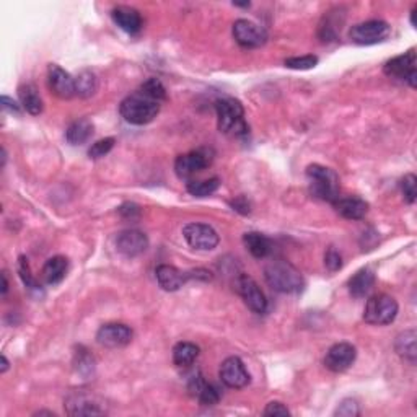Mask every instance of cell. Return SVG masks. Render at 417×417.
Listing matches in <instances>:
<instances>
[{
	"mask_svg": "<svg viewBox=\"0 0 417 417\" xmlns=\"http://www.w3.org/2000/svg\"><path fill=\"white\" fill-rule=\"evenodd\" d=\"M336 212L348 220H360L368 212V204L360 198L337 199L334 203Z\"/></svg>",
	"mask_w": 417,
	"mask_h": 417,
	"instance_id": "21",
	"label": "cell"
},
{
	"mask_svg": "<svg viewBox=\"0 0 417 417\" xmlns=\"http://www.w3.org/2000/svg\"><path fill=\"white\" fill-rule=\"evenodd\" d=\"M114 142H116V140L112 137H106V139L98 140V142L93 144L90 147V150H88V157L93 158V160H98V158L106 157L108 153H110L112 150V147H114Z\"/></svg>",
	"mask_w": 417,
	"mask_h": 417,
	"instance_id": "33",
	"label": "cell"
},
{
	"mask_svg": "<svg viewBox=\"0 0 417 417\" xmlns=\"http://www.w3.org/2000/svg\"><path fill=\"white\" fill-rule=\"evenodd\" d=\"M359 414H360L359 402L352 400V398H348V400L341 401V405L337 406V409L334 411V416H341V417H355Z\"/></svg>",
	"mask_w": 417,
	"mask_h": 417,
	"instance_id": "37",
	"label": "cell"
},
{
	"mask_svg": "<svg viewBox=\"0 0 417 417\" xmlns=\"http://www.w3.org/2000/svg\"><path fill=\"white\" fill-rule=\"evenodd\" d=\"M155 278L158 285L167 292H176L180 290L182 285L186 284V280L189 279V274L182 273L175 266L170 264H160L155 269Z\"/></svg>",
	"mask_w": 417,
	"mask_h": 417,
	"instance_id": "18",
	"label": "cell"
},
{
	"mask_svg": "<svg viewBox=\"0 0 417 417\" xmlns=\"http://www.w3.org/2000/svg\"><path fill=\"white\" fill-rule=\"evenodd\" d=\"M262 414L264 416H290V411L287 409V406H285L284 402L273 401L266 406V409Z\"/></svg>",
	"mask_w": 417,
	"mask_h": 417,
	"instance_id": "39",
	"label": "cell"
},
{
	"mask_svg": "<svg viewBox=\"0 0 417 417\" xmlns=\"http://www.w3.org/2000/svg\"><path fill=\"white\" fill-rule=\"evenodd\" d=\"M398 310H400L398 302L390 295H373V297L367 300V305H365L364 310V320L368 325L385 326L396 320Z\"/></svg>",
	"mask_w": 417,
	"mask_h": 417,
	"instance_id": "5",
	"label": "cell"
},
{
	"mask_svg": "<svg viewBox=\"0 0 417 417\" xmlns=\"http://www.w3.org/2000/svg\"><path fill=\"white\" fill-rule=\"evenodd\" d=\"M69 269V261L64 256H54L51 259L46 261L43 266V279L46 284L49 285H58L62 282L67 275Z\"/></svg>",
	"mask_w": 417,
	"mask_h": 417,
	"instance_id": "23",
	"label": "cell"
},
{
	"mask_svg": "<svg viewBox=\"0 0 417 417\" xmlns=\"http://www.w3.org/2000/svg\"><path fill=\"white\" fill-rule=\"evenodd\" d=\"M8 365H10V364H8L7 357H6V355H2V368H0V372H2V373H6L7 370H8Z\"/></svg>",
	"mask_w": 417,
	"mask_h": 417,
	"instance_id": "44",
	"label": "cell"
},
{
	"mask_svg": "<svg viewBox=\"0 0 417 417\" xmlns=\"http://www.w3.org/2000/svg\"><path fill=\"white\" fill-rule=\"evenodd\" d=\"M134 332L128 325L123 323H108L103 325L96 332V341L105 348H124L133 341Z\"/></svg>",
	"mask_w": 417,
	"mask_h": 417,
	"instance_id": "13",
	"label": "cell"
},
{
	"mask_svg": "<svg viewBox=\"0 0 417 417\" xmlns=\"http://www.w3.org/2000/svg\"><path fill=\"white\" fill-rule=\"evenodd\" d=\"M93 124L90 119H77L65 130V139L72 145H83L92 139Z\"/></svg>",
	"mask_w": 417,
	"mask_h": 417,
	"instance_id": "24",
	"label": "cell"
},
{
	"mask_svg": "<svg viewBox=\"0 0 417 417\" xmlns=\"http://www.w3.org/2000/svg\"><path fill=\"white\" fill-rule=\"evenodd\" d=\"M2 280H3V284H2V295H6V293H7V290H8V280H7V273H3V274H2Z\"/></svg>",
	"mask_w": 417,
	"mask_h": 417,
	"instance_id": "43",
	"label": "cell"
},
{
	"mask_svg": "<svg viewBox=\"0 0 417 417\" xmlns=\"http://www.w3.org/2000/svg\"><path fill=\"white\" fill-rule=\"evenodd\" d=\"M187 193L196 196V198H207V196L214 194L215 191L220 187L219 178H210V180L204 181H191L187 182Z\"/></svg>",
	"mask_w": 417,
	"mask_h": 417,
	"instance_id": "30",
	"label": "cell"
},
{
	"mask_svg": "<svg viewBox=\"0 0 417 417\" xmlns=\"http://www.w3.org/2000/svg\"><path fill=\"white\" fill-rule=\"evenodd\" d=\"M199 357V348L193 343H178L173 349V362L176 367H189Z\"/></svg>",
	"mask_w": 417,
	"mask_h": 417,
	"instance_id": "28",
	"label": "cell"
},
{
	"mask_svg": "<svg viewBox=\"0 0 417 417\" xmlns=\"http://www.w3.org/2000/svg\"><path fill=\"white\" fill-rule=\"evenodd\" d=\"M237 290L251 312L262 315V313H266V310H268V300H266L264 292H262L259 285L256 284V280L250 278V275L241 274L237 279Z\"/></svg>",
	"mask_w": 417,
	"mask_h": 417,
	"instance_id": "11",
	"label": "cell"
},
{
	"mask_svg": "<svg viewBox=\"0 0 417 417\" xmlns=\"http://www.w3.org/2000/svg\"><path fill=\"white\" fill-rule=\"evenodd\" d=\"M215 110H217V126L220 133L232 135V137H243L248 134L245 110L240 101L235 98H222L215 103Z\"/></svg>",
	"mask_w": 417,
	"mask_h": 417,
	"instance_id": "3",
	"label": "cell"
},
{
	"mask_svg": "<svg viewBox=\"0 0 417 417\" xmlns=\"http://www.w3.org/2000/svg\"><path fill=\"white\" fill-rule=\"evenodd\" d=\"M48 85L56 96L62 100H70L77 95L75 90V78L69 72H65L59 65L51 64L48 67Z\"/></svg>",
	"mask_w": 417,
	"mask_h": 417,
	"instance_id": "15",
	"label": "cell"
},
{
	"mask_svg": "<svg viewBox=\"0 0 417 417\" xmlns=\"http://www.w3.org/2000/svg\"><path fill=\"white\" fill-rule=\"evenodd\" d=\"M285 67L289 69H293V70H308V69H313L316 67L318 64V58L316 56H300V58H290V59H285Z\"/></svg>",
	"mask_w": 417,
	"mask_h": 417,
	"instance_id": "34",
	"label": "cell"
},
{
	"mask_svg": "<svg viewBox=\"0 0 417 417\" xmlns=\"http://www.w3.org/2000/svg\"><path fill=\"white\" fill-rule=\"evenodd\" d=\"M232 207L237 210V212L240 214H248L250 212V204H248V201L245 198H238L232 203Z\"/></svg>",
	"mask_w": 417,
	"mask_h": 417,
	"instance_id": "41",
	"label": "cell"
},
{
	"mask_svg": "<svg viewBox=\"0 0 417 417\" xmlns=\"http://www.w3.org/2000/svg\"><path fill=\"white\" fill-rule=\"evenodd\" d=\"M243 243H245L246 250L250 251L253 256L257 257V259L266 257L271 253L269 238L262 235V233H257V232L245 233V237H243Z\"/></svg>",
	"mask_w": 417,
	"mask_h": 417,
	"instance_id": "27",
	"label": "cell"
},
{
	"mask_svg": "<svg viewBox=\"0 0 417 417\" xmlns=\"http://www.w3.org/2000/svg\"><path fill=\"white\" fill-rule=\"evenodd\" d=\"M264 278L275 292L297 293L303 289V278L300 271L284 259L271 261L264 268Z\"/></svg>",
	"mask_w": 417,
	"mask_h": 417,
	"instance_id": "2",
	"label": "cell"
},
{
	"mask_svg": "<svg viewBox=\"0 0 417 417\" xmlns=\"http://www.w3.org/2000/svg\"><path fill=\"white\" fill-rule=\"evenodd\" d=\"M75 368H77V373L83 375V377H90L95 370V360L85 348H78L77 352H75Z\"/></svg>",
	"mask_w": 417,
	"mask_h": 417,
	"instance_id": "31",
	"label": "cell"
},
{
	"mask_svg": "<svg viewBox=\"0 0 417 417\" xmlns=\"http://www.w3.org/2000/svg\"><path fill=\"white\" fill-rule=\"evenodd\" d=\"M116 248L126 257H135L148 248V238L139 230H124L116 238Z\"/></svg>",
	"mask_w": 417,
	"mask_h": 417,
	"instance_id": "17",
	"label": "cell"
},
{
	"mask_svg": "<svg viewBox=\"0 0 417 417\" xmlns=\"http://www.w3.org/2000/svg\"><path fill=\"white\" fill-rule=\"evenodd\" d=\"M182 237L187 245L199 251H212L220 241L219 233L205 223H187L182 228Z\"/></svg>",
	"mask_w": 417,
	"mask_h": 417,
	"instance_id": "9",
	"label": "cell"
},
{
	"mask_svg": "<svg viewBox=\"0 0 417 417\" xmlns=\"http://www.w3.org/2000/svg\"><path fill=\"white\" fill-rule=\"evenodd\" d=\"M220 380L225 386L241 390L250 383V373L240 357H228L220 365Z\"/></svg>",
	"mask_w": 417,
	"mask_h": 417,
	"instance_id": "12",
	"label": "cell"
},
{
	"mask_svg": "<svg viewBox=\"0 0 417 417\" xmlns=\"http://www.w3.org/2000/svg\"><path fill=\"white\" fill-rule=\"evenodd\" d=\"M416 13H417V10L414 8V10L411 12V23H412V26L416 28Z\"/></svg>",
	"mask_w": 417,
	"mask_h": 417,
	"instance_id": "45",
	"label": "cell"
},
{
	"mask_svg": "<svg viewBox=\"0 0 417 417\" xmlns=\"http://www.w3.org/2000/svg\"><path fill=\"white\" fill-rule=\"evenodd\" d=\"M189 391L203 406H214L220 401V391L204 380L201 373H196L189 380Z\"/></svg>",
	"mask_w": 417,
	"mask_h": 417,
	"instance_id": "19",
	"label": "cell"
},
{
	"mask_svg": "<svg viewBox=\"0 0 417 417\" xmlns=\"http://www.w3.org/2000/svg\"><path fill=\"white\" fill-rule=\"evenodd\" d=\"M233 37L241 48L246 49H255L261 48L262 44L268 41V33L259 25L253 23L250 20H237L233 23Z\"/></svg>",
	"mask_w": 417,
	"mask_h": 417,
	"instance_id": "10",
	"label": "cell"
},
{
	"mask_svg": "<svg viewBox=\"0 0 417 417\" xmlns=\"http://www.w3.org/2000/svg\"><path fill=\"white\" fill-rule=\"evenodd\" d=\"M391 35V26L383 20H368L357 23L350 28V40L355 44L360 46H372L385 41Z\"/></svg>",
	"mask_w": 417,
	"mask_h": 417,
	"instance_id": "6",
	"label": "cell"
},
{
	"mask_svg": "<svg viewBox=\"0 0 417 417\" xmlns=\"http://www.w3.org/2000/svg\"><path fill=\"white\" fill-rule=\"evenodd\" d=\"M325 264L331 273H336V271L343 268V257H341V255L334 250V248H330L325 256Z\"/></svg>",
	"mask_w": 417,
	"mask_h": 417,
	"instance_id": "38",
	"label": "cell"
},
{
	"mask_svg": "<svg viewBox=\"0 0 417 417\" xmlns=\"http://www.w3.org/2000/svg\"><path fill=\"white\" fill-rule=\"evenodd\" d=\"M416 339H417V334L414 330L402 331L401 334H398L396 337V343H395L396 352L409 364H416V359H417Z\"/></svg>",
	"mask_w": 417,
	"mask_h": 417,
	"instance_id": "25",
	"label": "cell"
},
{
	"mask_svg": "<svg viewBox=\"0 0 417 417\" xmlns=\"http://www.w3.org/2000/svg\"><path fill=\"white\" fill-rule=\"evenodd\" d=\"M111 17L116 25L123 31L129 33V35H137L144 26L142 17H140V13L133 7H116L114 10L111 12Z\"/></svg>",
	"mask_w": 417,
	"mask_h": 417,
	"instance_id": "20",
	"label": "cell"
},
{
	"mask_svg": "<svg viewBox=\"0 0 417 417\" xmlns=\"http://www.w3.org/2000/svg\"><path fill=\"white\" fill-rule=\"evenodd\" d=\"M96 88L98 80L95 74L90 72V70H83V72L75 78V90H77V95L80 98H88L95 95Z\"/></svg>",
	"mask_w": 417,
	"mask_h": 417,
	"instance_id": "29",
	"label": "cell"
},
{
	"mask_svg": "<svg viewBox=\"0 0 417 417\" xmlns=\"http://www.w3.org/2000/svg\"><path fill=\"white\" fill-rule=\"evenodd\" d=\"M2 108H3V110H8V111L15 112V114H18V112H20V106H18L17 103L13 101L12 98H8V96H2Z\"/></svg>",
	"mask_w": 417,
	"mask_h": 417,
	"instance_id": "42",
	"label": "cell"
},
{
	"mask_svg": "<svg viewBox=\"0 0 417 417\" xmlns=\"http://www.w3.org/2000/svg\"><path fill=\"white\" fill-rule=\"evenodd\" d=\"M160 106L162 101L155 100L139 88L137 92H134L133 95L121 101L119 112L129 124L145 126L157 118V114L160 112Z\"/></svg>",
	"mask_w": 417,
	"mask_h": 417,
	"instance_id": "1",
	"label": "cell"
},
{
	"mask_svg": "<svg viewBox=\"0 0 417 417\" xmlns=\"http://www.w3.org/2000/svg\"><path fill=\"white\" fill-rule=\"evenodd\" d=\"M65 411L69 416H101L105 409L100 402L87 393H72L65 400Z\"/></svg>",
	"mask_w": 417,
	"mask_h": 417,
	"instance_id": "16",
	"label": "cell"
},
{
	"mask_svg": "<svg viewBox=\"0 0 417 417\" xmlns=\"http://www.w3.org/2000/svg\"><path fill=\"white\" fill-rule=\"evenodd\" d=\"M18 96H20V103L25 110L33 116H37L43 112V100H41L40 93H37L36 87L31 83L22 85L18 88Z\"/></svg>",
	"mask_w": 417,
	"mask_h": 417,
	"instance_id": "26",
	"label": "cell"
},
{
	"mask_svg": "<svg viewBox=\"0 0 417 417\" xmlns=\"http://www.w3.org/2000/svg\"><path fill=\"white\" fill-rule=\"evenodd\" d=\"M214 153L209 148H198L193 152L180 155L175 162V171L181 180H189L198 173L204 171L212 163Z\"/></svg>",
	"mask_w": 417,
	"mask_h": 417,
	"instance_id": "8",
	"label": "cell"
},
{
	"mask_svg": "<svg viewBox=\"0 0 417 417\" xmlns=\"http://www.w3.org/2000/svg\"><path fill=\"white\" fill-rule=\"evenodd\" d=\"M401 191L407 204H414L417 198V178L409 173L401 180Z\"/></svg>",
	"mask_w": 417,
	"mask_h": 417,
	"instance_id": "35",
	"label": "cell"
},
{
	"mask_svg": "<svg viewBox=\"0 0 417 417\" xmlns=\"http://www.w3.org/2000/svg\"><path fill=\"white\" fill-rule=\"evenodd\" d=\"M119 214L123 215L124 219H135V217H139L140 215V209H139V205H135V204H133V203H128V204H123L119 207Z\"/></svg>",
	"mask_w": 417,
	"mask_h": 417,
	"instance_id": "40",
	"label": "cell"
},
{
	"mask_svg": "<svg viewBox=\"0 0 417 417\" xmlns=\"http://www.w3.org/2000/svg\"><path fill=\"white\" fill-rule=\"evenodd\" d=\"M375 285V273L370 268H364L349 279V292L355 298H364L372 292Z\"/></svg>",
	"mask_w": 417,
	"mask_h": 417,
	"instance_id": "22",
	"label": "cell"
},
{
	"mask_svg": "<svg viewBox=\"0 0 417 417\" xmlns=\"http://www.w3.org/2000/svg\"><path fill=\"white\" fill-rule=\"evenodd\" d=\"M140 90L147 93V95L153 96L158 101H165L167 100V90L165 87H163V83L158 80V78H148L147 82H144L142 85H140Z\"/></svg>",
	"mask_w": 417,
	"mask_h": 417,
	"instance_id": "32",
	"label": "cell"
},
{
	"mask_svg": "<svg viewBox=\"0 0 417 417\" xmlns=\"http://www.w3.org/2000/svg\"><path fill=\"white\" fill-rule=\"evenodd\" d=\"M417 58L416 51H409V53L396 56L388 60L383 67V72L388 77L396 78V80L406 82L411 88L417 87Z\"/></svg>",
	"mask_w": 417,
	"mask_h": 417,
	"instance_id": "7",
	"label": "cell"
},
{
	"mask_svg": "<svg viewBox=\"0 0 417 417\" xmlns=\"http://www.w3.org/2000/svg\"><path fill=\"white\" fill-rule=\"evenodd\" d=\"M28 259H25V257H20V262H18V273H20V278L23 280V284L26 285L28 289L30 290H40V285H37L36 279L33 278L31 271H30V266H28Z\"/></svg>",
	"mask_w": 417,
	"mask_h": 417,
	"instance_id": "36",
	"label": "cell"
},
{
	"mask_svg": "<svg viewBox=\"0 0 417 417\" xmlns=\"http://www.w3.org/2000/svg\"><path fill=\"white\" fill-rule=\"evenodd\" d=\"M357 357V349L349 343H339L330 348L325 355V365L327 370L334 373L346 372V370L352 367Z\"/></svg>",
	"mask_w": 417,
	"mask_h": 417,
	"instance_id": "14",
	"label": "cell"
},
{
	"mask_svg": "<svg viewBox=\"0 0 417 417\" xmlns=\"http://www.w3.org/2000/svg\"><path fill=\"white\" fill-rule=\"evenodd\" d=\"M310 181V191L315 198L334 204L339 199V178L332 170L321 165H310L307 168Z\"/></svg>",
	"mask_w": 417,
	"mask_h": 417,
	"instance_id": "4",
	"label": "cell"
}]
</instances>
